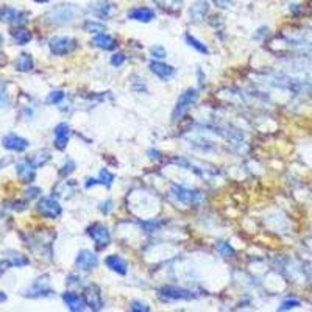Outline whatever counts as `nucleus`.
I'll use <instances>...</instances> for the list:
<instances>
[{"instance_id":"2","label":"nucleus","mask_w":312,"mask_h":312,"mask_svg":"<svg viewBox=\"0 0 312 312\" xmlns=\"http://www.w3.org/2000/svg\"><path fill=\"white\" fill-rule=\"evenodd\" d=\"M197 99H198V91L197 89H194V87L186 89L176 100V105H175L173 111H172V120L178 122V120H181L183 117H185L189 113V109L192 108V105L197 102Z\"/></svg>"},{"instance_id":"32","label":"nucleus","mask_w":312,"mask_h":312,"mask_svg":"<svg viewBox=\"0 0 312 312\" xmlns=\"http://www.w3.org/2000/svg\"><path fill=\"white\" fill-rule=\"evenodd\" d=\"M77 169V162L73 161L72 158H66V161L63 162V166L60 167V175L61 176H69L70 173H73V170Z\"/></svg>"},{"instance_id":"37","label":"nucleus","mask_w":312,"mask_h":312,"mask_svg":"<svg viewBox=\"0 0 312 312\" xmlns=\"http://www.w3.org/2000/svg\"><path fill=\"white\" fill-rule=\"evenodd\" d=\"M130 310H133V312H149V310H150V306L147 304L145 301L135 300V301H131V304H130Z\"/></svg>"},{"instance_id":"29","label":"nucleus","mask_w":312,"mask_h":312,"mask_svg":"<svg viewBox=\"0 0 312 312\" xmlns=\"http://www.w3.org/2000/svg\"><path fill=\"white\" fill-rule=\"evenodd\" d=\"M81 28H83V31H86V33H105V30H106V27L102 24V22H97V21H91V19H87V21H84V24L81 25Z\"/></svg>"},{"instance_id":"6","label":"nucleus","mask_w":312,"mask_h":312,"mask_svg":"<svg viewBox=\"0 0 312 312\" xmlns=\"http://www.w3.org/2000/svg\"><path fill=\"white\" fill-rule=\"evenodd\" d=\"M86 234L94 241L96 248H97L99 251L105 250L109 244H111V234H109L108 228H106L105 225H102V224H93V225H89L87 230H86Z\"/></svg>"},{"instance_id":"38","label":"nucleus","mask_w":312,"mask_h":312,"mask_svg":"<svg viewBox=\"0 0 312 312\" xmlns=\"http://www.w3.org/2000/svg\"><path fill=\"white\" fill-rule=\"evenodd\" d=\"M150 53H152V57L156 58V60H162V58L167 57V52H166V49H164L162 46H153L150 49Z\"/></svg>"},{"instance_id":"27","label":"nucleus","mask_w":312,"mask_h":312,"mask_svg":"<svg viewBox=\"0 0 312 312\" xmlns=\"http://www.w3.org/2000/svg\"><path fill=\"white\" fill-rule=\"evenodd\" d=\"M8 262L11 264V267H16V269H19V267H25L30 264L28 258L21 253H14V251H10V256H8Z\"/></svg>"},{"instance_id":"42","label":"nucleus","mask_w":312,"mask_h":312,"mask_svg":"<svg viewBox=\"0 0 312 312\" xmlns=\"http://www.w3.org/2000/svg\"><path fill=\"white\" fill-rule=\"evenodd\" d=\"M41 188H38V186H31V188H28L27 191H25V197L28 198V200H33V198H38L39 195H41Z\"/></svg>"},{"instance_id":"7","label":"nucleus","mask_w":312,"mask_h":312,"mask_svg":"<svg viewBox=\"0 0 312 312\" xmlns=\"http://www.w3.org/2000/svg\"><path fill=\"white\" fill-rule=\"evenodd\" d=\"M36 211L46 218H58L63 214V206L60 205V201L55 197H42L38 205H36Z\"/></svg>"},{"instance_id":"48","label":"nucleus","mask_w":312,"mask_h":312,"mask_svg":"<svg viewBox=\"0 0 312 312\" xmlns=\"http://www.w3.org/2000/svg\"><path fill=\"white\" fill-rule=\"evenodd\" d=\"M33 2H36V4H49L50 0H33Z\"/></svg>"},{"instance_id":"30","label":"nucleus","mask_w":312,"mask_h":312,"mask_svg":"<svg viewBox=\"0 0 312 312\" xmlns=\"http://www.w3.org/2000/svg\"><path fill=\"white\" fill-rule=\"evenodd\" d=\"M8 86H10L8 81H0V109L8 108L11 103V99L8 94Z\"/></svg>"},{"instance_id":"3","label":"nucleus","mask_w":312,"mask_h":312,"mask_svg":"<svg viewBox=\"0 0 312 312\" xmlns=\"http://www.w3.org/2000/svg\"><path fill=\"white\" fill-rule=\"evenodd\" d=\"M198 295L189 289H183L176 286H162L158 289V298L162 301H189L195 300Z\"/></svg>"},{"instance_id":"33","label":"nucleus","mask_w":312,"mask_h":312,"mask_svg":"<svg viewBox=\"0 0 312 312\" xmlns=\"http://www.w3.org/2000/svg\"><path fill=\"white\" fill-rule=\"evenodd\" d=\"M139 225L145 233H153V231H158L162 227V222L161 220L153 218V220H144V222H141Z\"/></svg>"},{"instance_id":"14","label":"nucleus","mask_w":312,"mask_h":312,"mask_svg":"<svg viewBox=\"0 0 312 312\" xmlns=\"http://www.w3.org/2000/svg\"><path fill=\"white\" fill-rule=\"evenodd\" d=\"M89 11H93V14L99 19H111L116 13V5L111 0H97L89 7Z\"/></svg>"},{"instance_id":"41","label":"nucleus","mask_w":312,"mask_h":312,"mask_svg":"<svg viewBox=\"0 0 312 312\" xmlns=\"http://www.w3.org/2000/svg\"><path fill=\"white\" fill-rule=\"evenodd\" d=\"M113 200H105V201H102V203L99 205V211L103 214V215H108L109 212L113 211Z\"/></svg>"},{"instance_id":"18","label":"nucleus","mask_w":312,"mask_h":312,"mask_svg":"<svg viewBox=\"0 0 312 312\" xmlns=\"http://www.w3.org/2000/svg\"><path fill=\"white\" fill-rule=\"evenodd\" d=\"M53 135H55V147H57V150H61V152L66 150V147L69 144V136H70V126L66 122H61L55 126Z\"/></svg>"},{"instance_id":"36","label":"nucleus","mask_w":312,"mask_h":312,"mask_svg":"<svg viewBox=\"0 0 312 312\" xmlns=\"http://www.w3.org/2000/svg\"><path fill=\"white\" fill-rule=\"evenodd\" d=\"M5 205H7L8 209L17 211V212L27 209V201H25V200H11V201H7Z\"/></svg>"},{"instance_id":"17","label":"nucleus","mask_w":312,"mask_h":312,"mask_svg":"<svg viewBox=\"0 0 312 312\" xmlns=\"http://www.w3.org/2000/svg\"><path fill=\"white\" fill-rule=\"evenodd\" d=\"M208 14H209V4L206 0H197L189 8V21L195 24L203 22Z\"/></svg>"},{"instance_id":"45","label":"nucleus","mask_w":312,"mask_h":312,"mask_svg":"<svg viewBox=\"0 0 312 312\" xmlns=\"http://www.w3.org/2000/svg\"><path fill=\"white\" fill-rule=\"evenodd\" d=\"M97 185H100V180L89 178V180L86 181V189H91V188H94V186H97Z\"/></svg>"},{"instance_id":"1","label":"nucleus","mask_w":312,"mask_h":312,"mask_svg":"<svg viewBox=\"0 0 312 312\" xmlns=\"http://www.w3.org/2000/svg\"><path fill=\"white\" fill-rule=\"evenodd\" d=\"M81 14V10L73 5V4H60L57 7L50 8L44 14V22L47 25H55V27H61V25H69L75 19H78V16Z\"/></svg>"},{"instance_id":"12","label":"nucleus","mask_w":312,"mask_h":312,"mask_svg":"<svg viewBox=\"0 0 312 312\" xmlns=\"http://www.w3.org/2000/svg\"><path fill=\"white\" fill-rule=\"evenodd\" d=\"M2 145H4V149H7L10 152L22 153L30 147V142L25 138L16 135V133H8L2 138Z\"/></svg>"},{"instance_id":"31","label":"nucleus","mask_w":312,"mask_h":312,"mask_svg":"<svg viewBox=\"0 0 312 312\" xmlns=\"http://www.w3.org/2000/svg\"><path fill=\"white\" fill-rule=\"evenodd\" d=\"M215 248H217V251H218L220 254L224 256V258H233V256L236 254L234 248H233L228 242H225V241L217 242V244H215Z\"/></svg>"},{"instance_id":"8","label":"nucleus","mask_w":312,"mask_h":312,"mask_svg":"<svg viewBox=\"0 0 312 312\" xmlns=\"http://www.w3.org/2000/svg\"><path fill=\"white\" fill-rule=\"evenodd\" d=\"M28 17H30V14L25 11L16 10L13 7H0V22H4V24L21 27L30 21Z\"/></svg>"},{"instance_id":"40","label":"nucleus","mask_w":312,"mask_h":312,"mask_svg":"<svg viewBox=\"0 0 312 312\" xmlns=\"http://www.w3.org/2000/svg\"><path fill=\"white\" fill-rule=\"evenodd\" d=\"M125 61H126V57H125V53H122V52H117L111 57V64L114 67H120Z\"/></svg>"},{"instance_id":"47","label":"nucleus","mask_w":312,"mask_h":312,"mask_svg":"<svg viewBox=\"0 0 312 312\" xmlns=\"http://www.w3.org/2000/svg\"><path fill=\"white\" fill-rule=\"evenodd\" d=\"M7 298H8V297H7V293L0 290V303H5V301H7Z\"/></svg>"},{"instance_id":"43","label":"nucleus","mask_w":312,"mask_h":312,"mask_svg":"<svg viewBox=\"0 0 312 312\" xmlns=\"http://www.w3.org/2000/svg\"><path fill=\"white\" fill-rule=\"evenodd\" d=\"M212 4L220 10H228L233 7V0H212Z\"/></svg>"},{"instance_id":"26","label":"nucleus","mask_w":312,"mask_h":312,"mask_svg":"<svg viewBox=\"0 0 312 312\" xmlns=\"http://www.w3.org/2000/svg\"><path fill=\"white\" fill-rule=\"evenodd\" d=\"M153 2L162 8L164 11H169V13H176L180 11L181 5H183V0H153Z\"/></svg>"},{"instance_id":"10","label":"nucleus","mask_w":312,"mask_h":312,"mask_svg":"<svg viewBox=\"0 0 312 312\" xmlns=\"http://www.w3.org/2000/svg\"><path fill=\"white\" fill-rule=\"evenodd\" d=\"M36 169L38 167L34 166L31 158H24L21 161H17V164H16V175L21 183H24V185H31V183L36 180Z\"/></svg>"},{"instance_id":"23","label":"nucleus","mask_w":312,"mask_h":312,"mask_svg":"<svg viewBox=\"0 0 312 312\" xmlns=\"http://www.w3.org/2000/svg\"><path fill=\"white\" fill-rule=\"evenodd\" d=\"M10 34H11L13 41H14L17 46H25V44H28V42L31 41V38H33L31 31L27 30V28H24V27H16V28H13V30L10 31Z\"/></svg>"},{"instance_id":"49","label":"nucleus","mask_w":312,"mask_h":312,"mask_svg":"<svg viewBox=\"0 0 312 312\" xmlns=\"http://www.w3.org/2000/svg\"><path fill=\"white\" fill-rule=\"evenodd\" d=\"M4 42V36H2V33H0V44Z\"/></svg>"},{"instance_id":"19","label":"nucleus","mask_w":312,"mask_h":312,"mask_svg":"<svg viewBox=\"0 0 312 312\" xmlns=\"http://www.w3.org/2000/svg\"><path fill=\"white\" fill-rule=\"evenodd\" d=\"M105 264L111 272H116L117 275H122V277H125L128 273V264L119 254H109L105 259Z\"/></svg>"},{"instance_id":"25","label":"nucleus","mask_w":312,"mask_h":312,"mask_svg":"<svg viewBox=\"0 0 312 312\" xmlns=\"http://www.w3.org/2000/svg\"><path fill=\"white\" fill-rule=\"evenodd\" d=\"M185 41H186V44H188L189 47L195 49L198 53H203V55H208V53H209L208 46H206L205 42H201L200 39H197L195 36L189 34V33H186V34H185Z\"/></svg>"},{"instance_id":"20","label":"nucleus","mask_w":312,"mask_h":312,"mask_svg":"<svg viewBox=\"0 0 312 312\" xmlns=\"http://www.w3.org/2000/svg\"><path fill=\"white\" fill-rule=\"evenodd\" d=\"M77 188H78V185H77L75 181L66 180V181L58 183V185L53 188V195L60 197V198H70L73 194H75Z\"/></svg>"},{"instance_id":"16","label":"nucleus","mask_w":312,"mask_h":312,"mask_svg":"<svg viewBox=\"0 0 312 312\" xmlns=\"http://www.w3.org/2000/svg\"><path fill=\"white\" fill-rule=\"evenodd\" d=\"M126 17L128 19H131V21H136V22L149 24L156 17V13L149 7H136V8H133V10H130L126 13Z\"/></svg>"},{"instance_id":"5","label":"nucleus","mask_w":312,"mask_h":312,"mask_svg":"<svg viewBox=\"0 0 312 312\" xmlns=\"http://www.w3.org/2000/svg\"><path fill=\"white\" fill-rule=\"evenodd\" d=\"M55 295V290L50 287V278L47 275H42L38 280H34L33 284L24 292V297L27 298H46Z\"/></svg>"},{"instance_id":"4","label":"nucleus","mask_w":312,"mask_h":312,"mask_svg":"<svg viewBox=\"0 0 312 312\" xmlns=\"http://www.w3.org/2000/svg\"><path fill=\"white\" fill-rule=\"evenodd\" d=\"M49 49L57 57H66L78 49V41L70 36H53L49 41Z\"/></svg>"},{"instance_id":"15","label":"nucleus","mask_w":312,"mask_h":312,"mask_svg":"<svg viewBox=\"0 0 312 312\" xmlns=\"http://www.w3.org/2000/svg\"><path fill=\"white\" fill-rule=\"evenodd\" d=\"M149 69L152 70V73H155V75L164 81H167L170 78L175 77V73H176V69L170 64H166V63H162V61H150L149 63Z\"/></svg>"},{"instance_id":"22","label":"nucleus","mask_w":312,"mask_h":312,"mask_svg":"<svg viewBox=\"0 0 312 312\" xmlns=\"http://www.w3.org/2000/svg\"><path fill=\"white\" fill-rule=\"evenodd\" d=\"M93 44L100 49V50H113L116 49L117 46V41L113 38L111 34H108V33H99L96 38L93 39Z\"/></svg>"},{"instance_id":"28","label":"nucleus","mask_w":312,"mask_h":312,"mask_svg":"<svg viewBox=\"0 0 312 312\" xmlns=\"http://www.w3.org/2000/svg\"><path fill=\"white\" fill-rule=\"evenodd\" d=\"M50 159H52V155H50L49 150H39V152H36V153L31 156V161L34 162V166L38 167V169H39V167H44Z\"/></svg>"},{"instance_id":"21","label":"nucleus","mask_w":312,"mask_h":312,"mask_svg":"<svg viewBox=\"0 0 312 312\" xmlns=\"http://www.w3.org/2000/svg\"><path fill=\"white\" fill-rule=\"evenodd\" d=\"M63 301L72 312H81L84 309V300L75 292H64L63 293Z\"/></svg>"},{"instance_id":"46","label":"nucleus","mask_w":312,"mask_h":312,"mask_svg":"<svg viewBox=\"0 0 312 312\" xmlns=\"http://www.w3.org/2000/svg\"><path fill=\"white\" fill-rule=\"evenodd\" d=\"M7 64H8V58H7V55L0 52V69L5 67Z\"/></svg>"},{"instance_id":"44","label":"nucleus","mask_w":312,"mask_h":312,"mask_svg":"<svg viewBox=\"0 0 312 312\" xmlns=\"http://www.w3.org/2000/svg\"><path fill=\"white\" fill-rule=\"evenodd\" d=\"M10 267H11V264L8 262V259H2V261H0V277H2V275H4Z\"/></svg>"},{"instance_id":"11","label":"nucleus","mask_w":312,"mask_h":312,"mask_svg":"<svg viewBox=\"0 0 312 312\" xmlns=\"http://www.w3.org/2000/svg\"><path fill=\"white\" fill-rule=\"evenodd\" d=\"M83 300L84 304L91 310H102L103 309V297H102V289L97 284H89L83 290Z\"/></svg>"},{"instance_id":"24","label":"nucleus","mask_w":312,"mask_h":312,"mask_svg":"<svg viewBox=\"0 0 312 312\" xmlns=\"http://www.w3.org/2000/svg\"><path fill=\"white\" fill-rule=\"evenodd\" d=\"M14 67L17 72H31L34 69V60L30 53H21L14 61Z\"/></svg>"},{"instance_id":"39","label":"nucleus","mask_w":312,"mask_h":312,"mask_svg":"<svg viewBox=\"0 0 312 312\" xmlns=\"http://www.w3.org/2000/svg\"><path fill=\"white\" fill-rule=\"evenodd\" d=\"M301 303L298 301V300H284L283 303H281V306L278 307V310H290V309H295V307H298Z\"/></svg>"},{"instance_id":"9","label":"nucleus","mask_w":312,"mask_h":312,"mask_svg":"<svg viewBox=\"0 0 312 312\" xmlns=\"http://www.w3.org/2000/svg\"><path fill=\"white\" fill-rule=\"evenodd\" d=\"M172 195L181 201V203H185V205H198L201 198H203V195H201L200 191L197 189H191V188H185V186H172Z\"/></svg>"},{"instance_id":"35","label":"nucleus","mask_w":312,"mask_h":312,"mask_svg":"<svg viewBox=\"0 0 312 312\" xmlns=\"http://www.w3.org/2000/svg\"><path fill=\"white\" fill-rule=\"evenodd\" d=\"M64 97H66V94L63 93V91H52V93L47 96L46 102L49 105H60L64 100Z\"/></svg>"},{"instance_id":"13","label":"nucleus","mask_w":312,"mask_h":312,"mask_svg":"<svg viewBox=\"0 0 312 312\" xmlns=\"http://www.w3.org/2000/svg\"><path fill=\"white\" fill-rule=\"evenodd\" d=\"M75 264L78 269L84 272H91L99 267V256L91 250H80L75 258Z\"/></svg>"},{"instance_id":"34","label":"nucleus","mask_w":312,"mask_h":312,"mask_svg":"<svg viewBox=\"0 0 312 312\" xmlns=\"http://www.w3.org/2000/svg\"><path fill=\"white\" fill-rule=\"evenodd\" d=\"M114 178H116L114 173H111L108 169H102V170H100V178H99V180H100V185H102V186H105V188L109 189V188L113 186Z\"/></svg>"}]
</instances>
